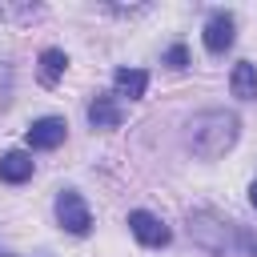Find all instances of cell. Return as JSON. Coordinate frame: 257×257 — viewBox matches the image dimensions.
Here are the masks:
<instances>
[{"mask_svg":"<svg viewBox=\"0 0 257 257\" xmlns=\"http://www.w3.org/2000/svg\"><path fill=\"white\" fill-rule=\"evenodd\" d=\"M189 237L217 257H257V233L237 221H225L209 209H197L189 217Z\"/></svg>","mask_w":257,"mask_h":257,"instance_id":"cell-1","label":"cell"},{"mask_svg":"<svg viewBox=\"0 0 257 257\" xmlns=\"http://www.w3.org/2000/svg\"><path fill=\"white\" fill-rule=\"evenodd\" d=\"M237 137H241V120L229 108H205V112H197L189 120V145H193V153L201 161L225 157L237 145Z\"/></svg>","mask_w":257,"mask_h":257,"instance_id":"cell-2","label":"cell"},{"mask_svg":"<svg viewBox=\"0 0 257 257\" xmlns=\"http://www.w3.org/2000/svg\"><path fill=\"white\" fill-rule=\"evenodd\" d=\"M56 221H60V229H68V233H76V237H84V233L92 229V213H88L84 197L72 193V189H64V193L56 197Z\"/></svg>","mask_w":257,"mask_h":257,"instance_id":"cell-3","label":"cell"},{"mask_svg":"<svg viewBox=\"0 0 257 257\" xmlns=\"http://www.w3.org/2000/svg\"><path fill=\"white\" fill-rule=\"evenodd\" d=\"M128 229H133V237L141 241V245H149V249H161V245H169V225L161 221V217H153V213H145V209H133L128 213Z\"/></svg>","mask_w":257,"mask_h":257,"instance_id":"cell-4","label":"cell"},{"mask_svg":"<svg viewBox=\"0 0 257 257\" xmlns=\"http://www.w3.org/2000/svg\"><path fill=\"white\" fill-rule=\"evenodd\" d=\"M233 16L229 12H213L209 20H205V32H201V40H205V48L213 52V56H221V52H229L233 48Z\"/></svg>","mask_w":257,"mask_h":257,"instance_id":"cell-5","label":"cell"},{"mask_svg":"<svg viewBox=\"0 0 257 257\" xmlns=\"http://www.w3.org/2000/svg\"><path fill=\"white\" fill-rule=\"evenodd\" d=\"M64 133H68V124H64L60 116H40V120L28 124L24 141H28V149H56V145L64 141Z\"/></svg>","mask_w":257,"mask_h":257,"instance_id":"cell-6","label":"cell"},{"mask_svg":"<svg viewBox=\"0 0 257 257\" xmlns=\"http://www.w3.org/2000/svg\"><path fill=\"white\" fill-rule=\"evenodd\" d=\"M124 120V108L116 104V96H92L88 104V124L92 128H116Z\"/></svg>","mask_w":257,"mask_h":257,"instance_id":"cell-7","label":"cell"},{"mask_svg":"<svg viewBox=\"0 0 257 257\" xmlns=\"http://www.w3.org/2000/svg\"><path fill=\"white\" fill-rule=\"evenodd\" d=\"M112 88H116V96L141 100L145 88H149V72H145V68H116V72H112Z\"/></svg>","mask_w":257,"mask_h":257,"instance_id":"cell-8","label":"cell"},{"mask_svg":"<svg viewBox=\"0 0 257 257\" xmlns=\"http://www.w3.org/2000/svg\"><path fill=\"white\" fill-rule=\"evenodd\" d=\"M28 177H32V157H28L24 149H12V153L0 157V181L20 185V181H28Z\"/></svg>","mask_w":257,"mask_h":257,"instance_id":"cell-9","label":"cell"},{"mask_svg":"<svg viewBox=\"0 0 257 257\" xmlns=\"http://www.w3.org/2000/svg\"><path fill=\"white\" fill-rule=\"evenodd\" d=\"M229 88H233V96H241V100H257V64H249V60L233 64Z\"/></svg>","mask_w":257,"mask_h":257,"instance_id":"cell-10","label":"cell"},{"mask_svg":"<svg viewBox=\"0 0 257 257\" xmlns=\"http://www.w3.org/2000/svg\"><path fill=\"white\" fill-rule=\"evenodd\" d=\"M64 68H68L64 48H44V52H40V68H36V72H40V84H44V88H52V84L64 76Z\"/></svg>","mask_w":257,"mask_h":257,"instance_id":"cell-11","label":"cell"},{"mask_svg":"<svg viewBox=\"0 0 257 257\" xmlns=\"http://www.w3.org/2000/svg\"><path fill=\"white\" fill-rule=\"evenodd\" d=\"M165 64H169V68H185V64H189V52H185V44H173V48L165 52Z\"/></svg>","mask_w":257,"mask_h":257,"instance_id":"cell-12","label":"cell"},{"mask_svg":"<svg viewBox=\"0 0 257 257\" xmlns=\"http://www.w3.org/2000/svg\"><path fill=\"white\" fill-rule=\"evenodd\" d=\"M8 96H12V68L0 60V108L8 104Z\"/></svg>","mask_w":257,"mask_h":257,"instance_id":"cell-13","label":"cell"},{"mask_svg":"<svg viewBox=\"0 0 257 257\" xmlns=\"http://www.w3.org/2000/svg\"><path fill=\"white\" fill-rule=\"evenodd\" d=\"M249 205H253V209H257V181H253V185H249Z\"/></svg>","mask_w":257,"mask_h":257,"instance_id":"cell-14","label":"cell"},{"mask_svg":"<svg viewBox=\"0 0 257 257\" xmlns=\"http://www.w3.org/2000/svg\"><path fill=\"white\" fill-rule=\"evenodd\" d=\"M0 257H12V253H0Z\"/></svg>","mask_w":257,"mask_h":257,"instance_id":"cell-15","label":"cell"}]
</instances>
